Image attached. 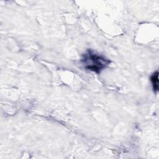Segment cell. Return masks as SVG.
<instances>
[{
    "label": "cell",
    "instance_id": "1",
    "mask_svg": "<svg viewBox=\"0 0 159 159\" xmlns=\"http://www.w3.org/2000/svg\"><path fill=\"white\" fill-rule=\"evenodd\" d=\"M81 62L84 68L88 70L95 72L97 74L101 73L110 63L111 61L102 55L96 53L91 49H88L83 54Z\"/></svg>",
    "mask_w": 159,
    "mask_h": 159
},
{
    "label": "cell",
    "instance_id": "2",
    "mask_svg": "<svg viewBox=\"0 0 159 159\" xmlns=\"http://www.w3.org/2000/svg\"><path fill=\"white\" fill-rule=\"evenodd\" d=\"M150 81L152 84L153 89L154 92L158 91V71H156L153 73L150 77Z\"/></svg>",
    "mask_w": 159,
    "mask_h": 159
}]
</instances>
